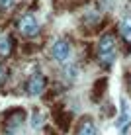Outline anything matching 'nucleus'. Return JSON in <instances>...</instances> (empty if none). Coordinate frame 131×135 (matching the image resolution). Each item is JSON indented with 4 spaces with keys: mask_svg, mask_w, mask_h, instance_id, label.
<instances>
[{
    "mask_svg": "<svg viewBox=\"0 0 131 135\" xmlns=\"http://www.w3.org/2000/svg\"><path fill=\"white\" fill-rule=\"evenodd\" d=\"M18 27H20V31L26 37H33V35H37V31H39V24H37V18L33 14L22 16L20 22H18Z\"/></svg>",
    "mask_w": 131,
    "mask_h": 135,
    "instance_id": "nucleus-2",
    "label": "nucleus"
},
{
    "mask_svg": "<svg viewBox=\"0 0 131 135\" xmlns=\"http://www.w3.org/2000/svg\"><path fill=\"white\" fill-rule=\"evenodd\" d=\"M119 31H121V35H123V39L127 41V43H131V16H125L123 20H121Z\"/></svg>",
    "mask_w": 131,
    "mask_h": 135,
    "instance_id": "nucleus-10",
    "label": "nucleus"
},
{
    "mask_svg": "<svg viewBox=\"0 0 131 135\" xmlns=\"http://www.w3.org/2000/svg\"><path fill=\"white\" fill-rule=\"evenodd\" d=\"M47 86V80H45L43 74H33V76L27 80V94L30 96H39L41 92Z\"/></svg>",
    "mask_w": 131,
    "mask_h": 135,
    "instance_id": "nucleus-5",
    "label": "nucleus"
},
{
    "mask_svg": "<svg viewBox=\"0 0 131 135\" xmlns=\"http://www.w3.org/2000/svg\"><path fill=\"white\" fill-rule=\"evenodd\" d=\"M6 78H8V71H6V67H2V65H0V84H4V82H6Z\"/></svg>",
    "mask_w": 131,
    "mask_h": 135,
    "instance_id": "nucleus-13",
    "label": "nucleus"
},
{
    "mask_svg": "<svg viewBox=\"0 0 131 135\" xmlns=\"http://www.w3.org/2000/svg\"><path fill=\"white\" fill-rule=\"evenodd\" d=\"M14 51V39L10 35H2L0 37V55H10Z\"/></svg>",
    "mask_w": 131,
    "mask_h": 135,
    "instance_id": "nucleus-9",
    "label": "nucleus"
},
{
    "mask_svg": "<svg viewBox=\"0 0 131 135\" xmlns=\"http://www.w3.org/2000/svg\"><path fill=\"white\" fill-rule=\"evenodd\" d=\"M14 4V0H0V8H10Z\"/></svg>",
    "mask_w": 131,
    "mask_h": 135,
    "instance_id": "nucleus-14",
    "label": "nucleus"
},
{
    "mask_svg": "<svg viewBox=\"0 0 131 135\" xmlns=\"http://www.w3.org/2000/svg\"><path fill=\"white\" fill-rule=\"evenodd\" d=\"M106 88H108V78H98V80L94 82L92 92H90L92 100H94V102H100L102 96H104V92H106Z\"/></svg>",
    "mask_w": 131,
    "mask_h": 135,
    "instance_id": "nucleus-8",
    "label": "nucleus"
},
{
    "mask_svg": "<svg viewBox=\"0 0 131 135\" xmlns=\"http://www.w3.org/2000/svg\"><path fill=\"white\" fill-rule=\"evenodd\" d=\"M76 135H98L96 123L92 122L90 118L80 119V123H78V127H76Z\"/></svg>",
    "mask_w": 131,
    "mask_h": 135,
    "instance_id": "nucleus-7",
    "label": "nucleus"
},
{
    "mask_svg": "<svg viewBox=\"0 0 131 135\" xmlns=\"http://www.w3.org/2000/svg\"><path fill=\"white\" fill-rule=\"evenodd\" d=\"M4 114H6V115H4V122H6V125L10 129L22 125L24 119H26V110H22V108H12V110L4 112Z\"/></svg>",
    "mask_w": 131,
    "mask_h": 135,
    "instance_id": "nucleus-4",
    "label": "nucleus"
},
{
    "mask_svg": "<svg viewBox=\"0 0 131 135\" xmlns=\"http://www.w3.org/2000/svg\"><path fill=\"white\" fill-rule=\"evenodd\" d=\"M41 123H43V114L41 112H33V115H31V127L37 129V127H41Z\"/></svg>",
    "mask_w": 131,
    "mask_h": 135,
    "instance_id": "nucleus-12",
    "label": "nucleus"
},
{
    "mask_svg": "<svg viewBox=\"0 0 131 135\" xmlns=\"http://www.w3.org/2000/svg\"><path fill=\"white\" fill-rule=\"evenodd\" d=\"M55 122L63 131H69V125H71V114H57L55 115Z\"/></svg>",
    "mask_w": 131,
    "mask_h": 135,
    "instance_id": "nucleus-11",
    "label": "nucleus"
},
{
    "mask_svg": "<svg viewBox=\"0 0 131 135\" xmlns=\"http://www.w3.org/2000/svg\"><path fill=\"white\" fill-rule=\"evenodd\" d=\"M129 119H131V110H129V104H127V100H121V112H119V118H118V122H115V125L121 129V133H125V127H127V123H129Z\"/></svg>",
    "mask_w": 131,
    "mask_h": 135,
    "instance_id": "nucleus-6",
    "label": "nucleus"
},
{
    "mask_svg": "<svg viewBox=\"0 0 131 135\" xmlns=\"http://www.w3.org/2000/svg\"><path fill=\"white\" fill-rule=\"evenodd\" d=\"M72 49H71V43L69 41H57V43H53V47H51V57L55 59V61H67L69 57H71Z\"/></svg>",
    "mask_w": 131,
    "mask_h": 135,
    "instance_id": "nucleus-3",
    "label": "nucleus"
},
{
    "mask_svg": "<svg viewBox=\"0 0 131 135\" xmlns=\"http://www.w3.org/2000/svg\"><path fill=\"white\" fill-rule=\"evenodd\" d=\"M6 135H12V133H6Z\"/></svg>",
    "mask_w": 131,
    "mask_h": 135,
    "instance_id": "nucleus-15",
    "label": "nucleus"
},
{
    "mask_svg": "<svg viewBox=\"0 0 131 135\" xmlns=\"http://www.w3.org/2000/svg\"><path fill=\"white\" fill-rule=\"evenodd\" d=\"M115 55H118V43H115V37L111 33H104L100 37V43H98V59L104 65L106 69L111 67V63L115 61Z\"/></svg>",
    "mask_w": 131,
    "mask_h": 135,
    "instance_id": "nucleus-1",
    "label": "nucleus"
}]
</instances>
